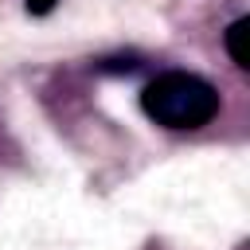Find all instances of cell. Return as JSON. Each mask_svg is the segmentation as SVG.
<instances>
[{
    "instance_id": "cell-1",
    "label": "cell",
    "mask_w": 250,
    "mask_h": 250,
    "mask_svg": "<svg viewBox=\"0 0 250 250\" xmlns=\"http://www.w3.org/2000/svg\"><path fill=\"white\" fill-rule=\"evenodd\" d=\"M141 109L164 129H199L219 113V90L199 74L168 70L141 90Z\"/></svg>"
},
{
    "instance_id": "cell-3",
    "label": "cell",
    "mask_w": 250,
    "mask_h": 250,
    "mask_svg": "<svg viewBox=\"0 0 250 250\" xmlns=\"http://www.w3.org/2000/svg\"><path fill=\"white\" fill-rule=\"evenodd\" d=\"M23 4H27V12H31V16H47V12L55 8V0H23Z\"/></svg>"
},
{
    "instance_id": "cell-2",
    "label": "cell",
    "mask_w": 250,
    "mask_h": 250,
    "mask_svg": "<svg viewBox=\"0 0 250 250\" xmlns=\"http://www.w3.org/2000/svg\"><path fill=\"white\" fill-rule=\"evenodd\" d=\"M246 31H250V20L242 16V20H234L230 27H227V35H223V43H227V55H230V62L234 66H250V55H246Z\"/></svg>"
}]
</instances>
